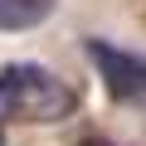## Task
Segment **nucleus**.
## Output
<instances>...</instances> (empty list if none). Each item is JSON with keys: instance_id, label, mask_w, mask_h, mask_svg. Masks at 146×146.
<instances>
[{"instance_id": "1", "label": "nucleus", "mask_w": 146, "mask_h": 146, "mask_svg": "<svg viewBox=\"0 0 146 146\" xmlns=\"http://www.w3.org/2000/svg\"><path fill=\"white\" fill-rule=\"evenodd\" d=\"M78 112V88L44 63H5L0 68V122L54 127Z\"/></svg>"}, {"instance_id": "2", "label": "nucleus", "mask_w": 146, "mask_h": 146, "mask_svg": "<svg viewBox=\"0 0 146 146\" xmlns=\"http://www.w3.org/2000/svg\"><path fill=\"white\" fill-rule=\"evenodd\" d=\"M88 58H93V68H98V78H102L112 102L146 107V58H136L127 49H112L102 39H88Z\"/></svg>"}, {"instance_id": "3", "label": "nucleus", "mask_w": 146, "mask_h": 146, "mask_svg": "<svg viewBox=\"0 0 146 146\" xmlns=\"http://www.w3.org/2000/svg\"><path fill=\"white\" fill-rule=\"evenodd\" d=\"M54 15V0H0V34L34 29Z\"/></svg>"}, {"instance_id": "4", "label": "nucleus", "mask_w": 146, "mask_h": 146, "mask_svg": "<svg viewBox=\"0 0 146 146\" xmlns=\"http://www.w3.org/2000/svg\"><path fill=\"white\" fill-rule=\"evenodd\" d=\"M83 146H112V141H102V136H93V141H83Z\"/></svg>"}]
</instances>
